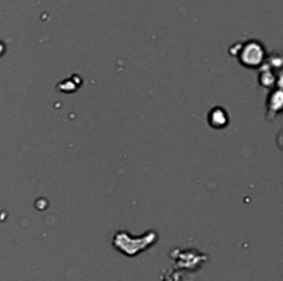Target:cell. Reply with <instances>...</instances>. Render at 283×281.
Returning a JSON list of instances; mask_svg holds the SVG:
<instances>
[{"mask_svg": "<svg viewBox=\"0 0 283 281\" xmlns=\"http://www.w3.org/2000/svg\"><path fill=\"white\" fill-rule=\"evenodd\" d=\"M241 62H242L245 66H250V68H254V66H258V65L263 62V58H264V49L260 43H257L256 40H251L249 43L243 45L242 51H241Z\"/></svg>", "mask_w": 283, "mask_h": 281, "instance_id": "6da1fadb", "label": "cell"}, {"mask_svg": "<svg viewBox=\"0 0 283 281\" xmlns=\"http://www.w3.org/2000/svg\"><path fill=\"white\" fill-rule=\"evenodd\" d=\"M229 119H228V114H227V112H225L223 108H217L215 106L213 110H211L210 113H209V123H210V126H213V127L215 128H221L224 127L225 124H228Z\"/></svg>", "mask_w": 283, "mask_h": 281, "instance_id": "7a4b0ae2", "label": "cell"}]
</instances>
